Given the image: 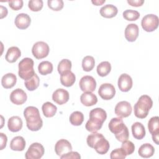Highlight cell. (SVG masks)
<instances>
[{"instance_id":"cell-17","label":"cell","mask_w":159,"mask_h":159,"mask_svg":"<svg viewBox=\"0 0 159 159\" xmlns=\"http://www.w3.org/2000/svg\"><path fill=\"white\" fill-rule=\"evenodd\" d=\"M139 29L137 24H129L125 29V37L129 42H134L139 36Z\"/></svg>"},{"instance_id":"cell-27","label":"cell","mask_w":159,"mask_h":159,"mask_svg":"<svg viewBox=\"0 0 159 159\" xmlns=\"http://www.w3.org/2000/svg\"><path fill=\"white\" fill-rule=\"evenodd\" d=\"M155 149L154 147L150 143L142 144L139 148L138 153L139 155L142 158H150L152 157L154 154Z\"/></svg>"},{"instance_id":"cell-31","label":"cell","mask_w":159,"mask_h":159,"mask_svg":"<svg viewBox=\"0 0 159 159\" xmlns=\"http://www.w3.org/2000/svg\"><path fill=\"white\" fill-rule=\"evenodd\" d=\"M39 83L40 79L37 75L35 73L31 78L25 81L24 85L29 91H34L39 87Z\"/></svg>"},{"instance_id":"cell-45","label":"cell","mask_w":159,"mask_h":159,"mask_svg":"<svg viewBox=\"0 0 159 159\" xmlns=\"http://www.w3.org/2000/svg\"><path fill=\"white\" fill-rule=\"evenodd\" d=\"M1 8V19H2L3 17H6L7 14V9L6 7L1 6H0Z\"/></svg>"},{"instance_id":"cell-21","label":"cell","mask_w":159,"mask_h":159,"mask_svg":"<svg viewBox=\"0 0 159 159\" xmlns=\"http://www.w3.org/2000/svg\"><path fill=\"white\" fill-rule=\"evenodd\" d=\"M100 14L105 18H112L115 17L117 12V8L112 4H107L100 9Z\"/></svg>"},{"instance_id":"cell-1","label":"cell","mask_w":159,"mask_h":159,"mask_svg":"<svg viewBox=\"0 0 159 159\" xmlns=\"http://www.w3.org/2000/svg\"><path fill=\"white\" fill-rule=\"evenodd\" d=\"M106 118V112L102 108L92 109L89 112V119L85 125L86 129L90 132H96L101 129Z\"/></svg>"},{"instance_id":"cell-22","label":"cell","mask_w":159,"mask_h":159,"mask_svg":"<svg viewBox=\"0 0 159 159\" xmlns=\"http://www.w3.org/2000/svg\"><path fill=\"white\" fill-rule=\"evenodd\" d=\"M132 132L133 137L138 140L142 139L145 135V127L143 125L139 122H136L132 124Z\"/></svg>"},{"instance_id":"cell-5","label":"cell","mask_w":159,"mask_h":159,"mask_svg":"<svg viewBox=\"0 0 159 159\" xmlns=\"http://www.w3.org/2000/svg\"><path fill=\"white\" fill-rule=\"evenodd\" d=\"M152 106L153 101L149 96H141L134 107L135 116L139 119L145 118Z\"/></svg>"},{"instance_id":"cell-10","label":"cell","mask_w":159,"mask_h":159,"mask_svg":"<svg viewBox=\"0 0 159 159\" xmlns=\"http://www.w3.org/2000/svg\"><path fill=\"white\" fill-rule=\"evenodd\" d=\"M79 85L82 91L93 92L95 90L96 87V82L94 78L89 75L83 76L80 80Z\"/></svg>"},{"instance_id":"cell-32","label":"cell","mask_w":159,"mask_h":159,"mask_svg":"<svg viewBox=\"0 0 159 159\" xmlns=\"http://www.w3.org/2000/svg\"><path fill=\"white\" fill-rule=\"evenodd\" d=\"M69 120L73 125H80L84 120L83 114L80 111H75L70 115Z\"/></svg>"},{"instance_id":"cell-16","label":"cell","mask_w":159,"mask_h":159,"mask_svg":"<svg viewBox=\"0 0 159 159\" xmlns=\"http://www.w3.org/2000/svg\"><path fill=\"white\" fill-rule=\"evenodd\" d=\"M132 78L126 73L120 75L118 79V87L121 91L127 92L132 87Z\"/></svg>"},{"instance_id":"cell-24","label":"cell","mask_w":159,"mask_h":159,"mask_svg":"<svg viewBox=\"0 0 159 159\" xmlns=\"http://www.w3.org/2000/svg\"><path fill=\"white\" fill-rule=\"evenodd\" d=\"M21 52L17 47H11L8 48L5 58L9 63H14L20 57Z\"/></svg>"},{"instance_id":"cell-44","label":"cell","mask_w":159,"mask_h":159,"mask_svg":"<svg viewBox=\"0 0 159 159\" xmlns=\"http://www.w3.org/2000/svg\"><path fill=\"white\" fill-rule=\"evenodd\" d=\"M0 137H1V150H3L6 146L7 138V136L3 133H0Z\"/></svg>"},{"instance_id":"cell-25","label":"cell","mask_w":159,"mask_h":159,"mask_svg":"<svg viewBox=\"0 0 159 159\" xmlns=\"http://www.w3.org/2000/svg\"><path fill=\"white\" fill-rule=\"evenodd\" d=\"M25 147V139L21 136L14 137L10 142V148L14 151H23Z\"/></svg>"},{"instance_id":"cell-19","label":"cell","mask_w":159,"mask_h":159,"mask_svg":"<svg viewBox=\"0 0 159 159\" xmlns=\"http://www.w3.org/2000/svg\"><path fill=\"white\" fill-rule=\"evenodd\" d=\"M81 102L85 106H92L98 102L97 96L91 92H84L80 96Z\"/></svg>"},{"instance_id":"cell-12","label":"cell","mask_w":159,"mask_h":159,"mask_svg":"<svg viewBox=\"0 0 159 159\" xmlns=\"http://www.w3.org/2000/svg\"><path fill=\"white\" fill-rule=\"evenodd\" d=\"M98 94L102 99L109 100L114 97L116 89L114 86L110 83H103L100 86L98 89Z\"/></svg>"},{"instance_id":"cell-4","label":"cell","mask_w":159,"mask_h":159,"mask_svg":"<svg viewBox=\"0 0 159 159\" xmlns=\"http://www.w3.org/2000/svg\"><path fill=\"white\" fill-rule=\"evenodd\" d=\"M108 127L110 131L115 135L118 141L122 142L129 139V133L128 128L124 124L121 117L112 118L108 124Z\"/></svg>"},{"instance_id":"cell-7","label":"cell","mask_w":159,"mask_h":159,"mask_svg":"<svg viewBox=\"0 0 159 159\" xmlns=\"http://www.w3.org/2000/svg\"><path fill=\"white\" fill-rule=\"evenodd\" d=\"M141 25L146 32H153L158 28V17L155 14H147L142 18Z\"/></svg>"},{"instance_id":"cell-2","label":"cell","mask_w":159,"mask_h":159,"mask_svg":"<svg viewBox=\"0 0 159 159\" xmlns=\"http://www.w3.org/2000/svg\"><path fill=\"white\" fill-rule=\"evenodd\" d=\"M27 128L32 131L40 130L43 125V121L40 117L39 109L34 106H28L24 111Z\"/></svg>"},{"instance_id":"cell-30","label":"cell","mask_w":159,"mask_h":159,"mask_svg":"<svg viewBox=\"0 0 159 159\" xmlns=\"http://www.w3.org/2000/svg\"><path fill=\"white\" fill-rule=\"evenodd\" d=\"M96 70L98 74L100 76L104 77L110 73L111 70V65L109 61H102L98 65Z\"/></svg>"},{"instance_id":"cell-13","label":"cell","mask_w":159,"mask_h":159,"mask_svg":"<svg viewBox=\"0 0 159 159\" xmlns=\"http://www.w3.org/2000/svg\"><path fill=\"white\" fill-rule=\"evenodd\" d=\"M56 154L60 157L72 151V146L69 141L66 139H60L57 141L55 145Z\"/></svg>"},{"instance_id":"cell-36","label":"cell","mask_w":159,"mask_h":159,"mask_svg":"<svg viewBox=\"0 0 159 159\" xmlns=\"http://www.w3.org/2000/svg\"><path fill=\"white\" fill-rule=\"evenodd\" d=\"M123 17L127 20L133 21L137 20L140 17V13L137 11L127 9L123 12Z\"/></svg>"},{"instance_id":"cell-14","label":"cell","mask_w":159,"mask_h":159,"mask_svg":"<svg viewBox=\"0 0 159 159\" xmlns=\"http://www.w3.org/2000/svg\"><path fill=\"white\" fill-rule=\"evenodd\" d=\"M27 96L24 91L20 88H17L12 91L10 94L11 101L16 104L21 105L23 104L27 100Z\"/></svg>"},{"instance_id":"cell-46","label":"cell","mask_w":159,"mask_h":159,"mask_svg":"<svg viewBox=\"0 0 159 159\" xmlns=\"http://www.w3.org/2000/svg\"><path fill=\"white\" fill-rule=\"evenodd\" d=\"M91 2L95 6H101L103 3H104L106 2V1L105 0H99H99H95V1H92Z\"/></svg>"},{"instance_id":"cell-42","label":"cell","mask_w":159,"mask_h":159,"mask_svg":"<svg viewBox=\"0 0 159 159\" xmlns=\"http://www.w3.org/2000/svg\"><path fill=\"white\" fill-rule=\"evenodd\" d=\"M60 158L61 159H80L81 158V156L80 155V154L76 152H70L63 155H62L61 157H60Z\"/></svg>"},{"instance_id":"cell-20","label":"cell","mask_w":159,"mask_h":159,"mask_svg":"<svg viewBox=\"0 0 159 159\" xmlns=\"http://www.w3.org/2000/svg\"><path fill=\"white\" fill-rule=\"evenodd\" d=\"M22 120L19 116H12L10 117L7 122V127L10 131L16 132L21 130L22 127Z\"/></svg>"},{"instance_id":"cell-47","label":"cell","mask_w":159,"mask_h":159,"mask_svg":"<svg viewBox=\"0 0 159 159\" xmlns=\"http://www.w3.org/2000/svg\"><path fill=\"white\" fill-rule=\"evenodd\" d=\"M152 136L153 141L157 145H158V136H159V135H152Z\"/></svg>"},{"instance_id":"cell-3","label":"cell","mask_w":159,"mask_h":159,"mask_svg":"<svg viewBox=\"0 0 159 159\" xmlns=\"http://www.w3.org/2000/svg\"><path fill=\"white\" fill-rule=\"evenodd\" d=\"M86 142L89 147L101 155L106 154L110 147L109 142L100 133L93 132L89 134L86 139Z\"/></svg>"},{"instance_id":"cell-29","label":"cell","mask_w":159,"mask_h":159,"mask_svg":"<svg viewBox=\"0 0 159 159\" xmlns=\"http://www.w3.org/2000/svg\"><path fill=\"white\" fill-rule=\"evenodd\" d=\"M148 129L152 135H159V117L154 116L148 122Z\"/></svg>"},{"instance_id":"cell-15","label":"cell","mask_w":159,"mask_h":159,"mask_svg":"<svg viewBox=\"0 0 159 159\" xmlns=\"http://www.w3.org/2000/svg\"><path fill=\"white\" fill-rule=\"evenodd\" d=\"M69 93L62 88L56 89L52 94L53 101L59 105L67 102L69 100Z\"/></svg>"},{"instance_id":"cell-43","label":"cell","mask_w":159,"mask_h":159,"mask_svg":"<svg viewBox=\"0 0 159 159\" xmlns=\"http://www.w3.org/2000/svg\"><path fill=\"white\" fill-rule=\"evenodd\" d=\"M127 3L134 7H139L143 5L144 3L143 0H127Z\"/></svg>"},{"instance_id":"cell-37","label":"cell","mask_w":159,"mask_h":159,"mask_svg":"<svg viewBox=\"0 0 159 159\" xmlns=\"http://www.w3.org/2000/svg\"><path fill=\"white\" fill-rule=\"evenodd\" d=\"M47 4L48 7L55 11L61 10L64 5L62 0H48L47 1Z\"/></svg>"},{"instance_id":"cell-35","label":"cell","mask_w":159,"mask_h":159,"mask_svg":"<svg viewBox=\"0 0 159 159\" xmlns=\"http://www.w3.org/2000/svg\"><path fill=\"white\" fill-rule=\"evenodd\" d=\"M71 61L70 60L63 59L59 62L58 65V71L60 75H61L65 72L71 71Z\"/></svg>"},{"instance_id":"cell-23","label":"cell","mask_w":159,"mask_h":159,"mask_svg":"<svg viewBox=\"0 0 159 159\" xmlns=\"http://www.w3.org/2000/svg\"><path fill=\"white\" fill-rule=\"evenodd\" d=\"M76 76L71 71L65 72L60 75V82L62 85L66 87L71 86L75 82Z\"/></svg>"},{"instance_id":"cell-41","label":"cell","mask_w":159,"mask_h":159,"mask_svg":"<svg viewBox=\"0 0 159 159\" xmlns=\"http://www.w3.org/2000/svg\"><path fill=\"white\" fill-rule=\"evenodd\" d=\"M9 7L14 11H18L23 6V1L22 0H15L10 1L8 2Z\"/></svg>"},{"instance_id":"cell-40","label":"cell","mask_w":159,"mask_h":159,"mask_svg":"<svg viewBox=\"0 0 159 159\" xmlns=\"http://www.w3.org/2000/svg\"><path fill=\"white\" fill-rule=\"evenodd\" d=\"M126 156L127 155L125 152L122 148L114 149L110 154V158L111 159H124Z\"/></svg>"},{"instance_id":"cell-6","label":"cell","mask_w":159,"mask_h":159,"mask_svg":"<svg viewBox=\"0 0 159 159\" xmlns=\"http://www.w3.org/2000/svg\"><path fill=\"white\" fill-rule=\"evenodd\" d=\"M18 67V75L25 81L31 78L35 73L34 70V61L30 58H23L19 63Z\"/></svg>"},{"instance_id":"cell-28","label":"cell","mask_w":159,"mask_h":159,"mask_svg":"<svg viewBox=\"0 0 159 159\" xmlns=\"http://www.w3.org/2000/svg\"><path fill=\"white\" fill-rule=\"evenodd\" d=\"M42 109L44 116L46 117H52L56 114L57 107L52 103L50 102H46L42 105Z\"/></svg>"},{"instance_id":"cell-26","label":"cell","mask_w":159,"mask_h":159,"mask_svg":"<svg viewBox=\"0 0 159 159\" xmlns=\"http://www.w3.org/2000/svg\"><path fill=\"white\" fill-rule=\"evenodd\" d=\"M17 77L16 76L11 73L4 75L1 80L2 86L6 89H9L12 88L16 83Z\"/></svg>"},{"instance_id":"cell-33","label":"cell","mask_w":159,"mask_h":159,"mask_svg":"<svg viewBox=\"0 0 159 159\" xmlns=\"http://www.w3.org/2000/svg\"><path fill=\"white\" fill-rule=\"evenodd\" d=\"M38 70L40 75H46L53 71V65L48 61H42L38 66Z\"/></svg>"},{"instance_id":"cell-9","label":"cell","mask_w":159,"mask_h":159,"mask_svg":"<svg viewBox=\"0 0 159 159\" xmlns=\"http://www.w3.org/2000/svg\"><path fill=\"white\" fill-rule=\"evenodd\" d=\"M44 148L40 143L35 142L32 143L25 153L26 159H39L44 154Z\"/></svg>"},{"instance_id":"cell-8","label":"cell","mask_w":159,"mask_h":159,"mask_svg":"<svg viewBox=\"0 0 159 159\" xmlns=\"http://www.w3.org/2000/svg\"><path fill=\"white\" fill-rule=\"evenodd\" d=\"M48 45L43 41H39L34 43L32 48V55L37 59H42L46 57L49 53Z\"/></svg>"},{"instance_id":"cell-38","label":"cell","mask_w":159,"mask_h":159,"mask_svg":"<svg viewBox=\"0 0 159 159\" xmlns=\"http://www.w3.org/2000/svg\"><path fill=\"white\" fill-rule=\"evenodd\" d=\"M28 7L32 11H39L43 7V1L42 0H30L29 1Z\"/></svg>"},{"instance_id":"cell-18","label":"cell","mask_w":159,"mask_h":159,"mask_svg":"<svg viewBox=\"0 0 159 159\" xmlns=\"http://www.w3.org/2000/svg\"><path fill=\"white\" fill-rule=\"evenodd\" d=\"M31 19L30 16L24 13L19 14L14 20L16 26L20 29H25L28 28L30 24Z\"/></svg>"},{"instance_id":"cell-34","label":"cell","mask_w":159,"mask_h":159,"mask_svg":"<svg viewBox=\"0 0 159 159\" xmlns=\"http://www.w3.org/2000/svg\"><path fill=\"white\" fill-rule=\"evenodd\" d=\"M95 65L94 58L92 56H86L82 60V68L85 71H91Z\"/></svg>"},{"instance_id":"cell-11","label":"cell","mask_w":159,"mask_h":159,"mask_svg":"<svg viewBox=\"0 0 159 159\" xmlns=\"http://www.w3.org/2000/svg\"><path fill=\"white\" fill-rule=\"evenodd\" d=\"M132 108L131 104L125 101L118 102L115 107V114L119 117H127L132 113Z\"/></svg>"},{"instance_id":"cell-39","label":"cell","mask_w":159,"mask_h":159,"mask_svg":"<svg viewBox=\"0 0 159 159\" xmlns=\"http://www.w3.org/2000/svg\"><path fill=\"white\" fill-rule=\"evenodd\" d=\"M121 148L124 150L127 155H131L135 150L134 144L131 141L127 140L122 142Z\"/></svg>"}]
</instances>
